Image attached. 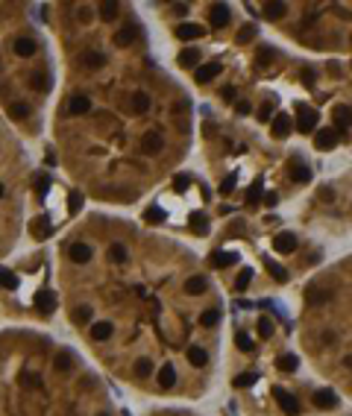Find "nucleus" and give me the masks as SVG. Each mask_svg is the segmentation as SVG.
Here are the masks:
<instances>
[{
    "label": "nucleus",
    "instance_id": "1",
    "mask_svg": "<svg viewBox=\"0 0 352 416\" xmlns=\"http://www.w3.org/2000/svg\"><path fill=\"white\" fill-rule=\"evenodd\" d=\"M6 387H0V416H112L106 405H88L91 381L79 375L70 349L44 352L38 343L24 357L0 352Z\"/></svg>",
    "mask_w": 352,
    "mask_h": 416
},
{
    "label": "nucleus",
    "instance_id": "2",
    "mask_svg": "<svg viewBox=\"0 0 352 416\" xmlns=\"http://www.w3.org/2000/svg\"><path fill=\"white\" fill-rule=\"evenodd\" d=\"M273 399L279 402V408H282L288 416H296V414H299V405H296V399L290 396L285 387H273Z\"/></svg>",
    "mask_w": 352,
    "mask_h": 416
},
{
    "label": "nucleus",
    "instance_id": "3",
    "mask_svg": "<svg viewBox=\"0 0 352 416\" xmlns=\"http://www.w3.org/2000/svg\"><path fill=\"white\" fill-rule=\"evenodd\" d=\"M314 126H317V109L299 106V112H296V132H311Z\"/></svg>",
    "mask_w": 352,
    "mask_h": 416
},
{
    "label": "nucleus",
    "instance_id": "4",
    "mask_svg": "<svg viewBox=\"0 0 352 416\" xmlns=\"http://www.w3.org/2000/svg\"><path fill=\"white\" fill-rule=\"evenodd\" d=\"M32 302H35V308H38L41 314H53V311H56V305H59V299H56V293H53V290H38Z\"/></svg>",
    "mask_w": 352,
    "mask_h": 416
},
{
    "label": "nucleus",
    "instance_id": "5",
    "mask_svg": "<svg viewBox=\"0 0 352 416\" xmlns=\"http://www.w3.org/2000/svg\"><path fill=\"white\" fill-rule=\"evenodd\" d=\"M273 249L282 252V255H290V252L296 249V238H293V232H279V235L273 238Z\"/></svg>",
    "mask_w": 352,
    "mask_h": 416
},
{
    "label": "nucleus",
    "instance_id": "6",
    "mask_svg": "<svg viewBox=\"0 0 352 416\" xmlns=\"http://www.w3.org/2000/svg\"><path fill=\"white\" fill-rule=\"evenodd\" d=\"M314 147H317V150H335V147H338V132H335V129H317Z\"/></svg>",
    "mask_w": 352,
    "mask_h": 416
},
{
    "label": "nucleus",
    "instance_id": "7",
    "mask_svg": "<svg viewBox=\"0 0 352 416\" xmlns=\"http://www.w3.org/2000/svg\"><path fill=\"white\" fill-rule=\"evenodd\" d=\"M209 24L217 27V30L229 24V6H226V3H214V6L209 9Z\"/></svg>",
    "mask_w": 352,
    "mask_h": 416
},
{
    "label": "nucleus",
    "instance_id": "8",
    "mask_svg": "<svg viewBox=\"0 0 352 416\" xmlns=\"http://www.w3.org/2000/svg\"><path fill=\"white\" fill-rule=\"evenodd\" d=\"M68 258H70L73 264H88V261H91V246H88V243H70V246H68Z\"/></svg>",
    "mask_w": 352,
    "mask_h": 416
},
{
    "label": "nucleus",
    "instance_id": "9",
    "mask_svg": "<svg viewBox=\"0 0 352 416\" xmlns=\"http://www.w3.org/2000/svg\"><path fill=\"white\" fill-rule=\"evenodd\" d=\"M182 290H185L188 296H203V293L209 290V282H206V276H191V279H185Z\"/></svg>",
    "mask_w": 352,
    "mask_h": 416
},
{
    "label": "nucleus",
    "instance_id": "10",
    "mask_svg": "<svg viewBox=\"0 0 352 416\" xmlns=\"http://www.w3.org/2000/svg\"><path fill=\"white\" fill-rule=\"evenodd\" d=\"M161 147H164V138H161L159 132H147V135H144V141H141V150H144L147 156H156Z\"/></svg>",
    "mask_w": 352,
    "mask_h": 416
},
{
    "label": "nucleus",
    "instance_id": "11",
    "mask_svg": "<svg viewBox=\"0 0 352 416\" xmlns=\"http://www.w3.org/2000/svg\"><path fill=\"white\" fill-rule=\"evenodd\" d=\"M203 35H206V27H200V24H179L176 27V38H182V41L203 38Z\"/></svg>",
    "mask_w": 352,
    "mask_h": 416
},
{
    "label": "nucleus",
    "instance_id": "12",
    "mask_svg": "<svg viewBox=\"0 0 352 416\" xmlns=\"http://www.w3.org/2000/svg\"><path fill=\"white\" fill-rule=\"evenodd\" d=\"M314 408H323V411L338 408V396H335L332 390H317V393H314Z\"/></svg>",
    "mask_w": 352,
    "mask_h": 416
},
{
    "label": "nucleus",
    "instance_id": "13",
    "mask_svg": "<svg viewBox=\"0 0 352 416\" xmlns=\"http://www.w3.org/2000/svg\"><path fill=\"white\" fill-rule=\"evenodd\" d=\"M290 126H293V120H290V115H276L273 118V135L276 138H285V135H290Z\"/></svg>",
    "mask_w": 352,
    "mask_h": 416
},
{
    "label": "nucleus",
    "instance_id": "14",
    "mask_svg": "<svg viewBox=\"0 0 352 416\" xmlns=\"http://www.w3.org/2000/svg\"><path fill=\"white\" fill-rule=\"evenodd\" d=\"M223 70V64L220 62H209V64H203L200 70H197V82H211L217 73Z\"/></svg>",
    "mask_w": 352,
    "mask_h": 416
},
{
    "label": "nucleus",
    "instance_id": "15",
    "mask_svg": "<svg viewBox=\"0 0 352 416\" xmlns=\"http://www.w3.org/2000/svg\"><path fill=\"white\" fill-rule=\"evenodd\" d=\"M335 126H352V106H335Z\"/></svg>",
    "mask_w": 352,
    "mask_h": 416
},
{
    "label": "nucleus",
    "instance_id": "16",
    "mask_svg": "<svg viewBox=\"0 0 352 416\" xmlns=\"http://www.w3.org/2000/svg\"><path fill=\"white\" fill-rule=\"evenodd\" d=\"M50 235H53V229L47 223V217H38V220L32 223V238H35V240H47Z\"/></svg>",
    "mask_w": 352,
    "mask_h": 416
},
{
    "label": "nucleus",
    "instance_id": "17",
    "mask_svg": "<svg viewBox=\"0 0 352 416\" xmlns=\"http://www.w3.org/2000/svg\"><path fill=\"white\" fill-rule=\"evenodd\" d=\"M88 109H91V103H88V97H82V94L70 97V103H68V112L70 115H85Z\"/></svg>",
    "mask_w": 352,
    "mask_h": 416
},
{
    "label": "nucleus",
    "instance_id": "18",
    "mask_svg": "<svg viewBox=\"0 0 352 416\" xmlns=\"http://www.w3.org/2000/svg\"><path fill=\"white\" fill-rule=\"evenodd\" d=\"M217 322H220V311H214V308H209V311L200 314V328H206V331H211Z\"/></svg>",
    "mask_w": 352,
    "mask_h": 416
},
{
    "label": "nucleus",
    "instance_id": "19",
    "mask_svg": "<svg viewBox=\"0 0 352 416\" xmlns=\"http://www.w3.org/2000/svg\"><path fill=\"white\" fill-rule=\"evenodd\" d=\"M15 53L18 56H35V38H27V35L18 38L15 41Z\"/></svg>",
    "mask_w": 352,
    "mask_h": 416
},
{
    "label": "nucleus",
    "instance_id": "20",
    "mask_svg": "<svg viewBox=\"0 0 352 416\" xmlns=\"http://www.w3.org/2000/svg\"><path fill=\"white\" fill-rule=\"evenodd\" d=\"M109 258H112V264H127L129 261V252L124 243H112L109 246Z\"/></svg>",
    "mask_w": 352,
    "mask_h": 416
},
{
    "label": "nucleus",
    "instance_id": "21",
    "mask_svg": "<svg viewBox=\"0 0 352 416\" xmlns=\"http://www.w3.org/2000/svg\"><path fill=\"white\" fill-rule=\"evenodd\" d=\"M82 62H85V67L97 70V67H103L106 56H103V53H97V50H85V53H82Z\"/></svg>",
    "mask_w": 352,
    "mask_h": 416
},
{
    "label": "nucleus",
    "instance_id": "22",
    "mask_svg": "<svg viewBox=\"0 0 352 416\" xmlns=\"http://www.w3.org/2000/svg\"><path fill=\"white\" fill-rule=\"evenodd\" d=\"M232 264H238L235 252H214L211 255V267H232Z\"/></svg>",
    "mask_w": 352,
    "mask_h": 416
},
{
    "label": "nucleus",
    "instance_id": "23",
    "mask_svg": "<svg viewBox=\"0 0 352 416\" xmlns=\"http://www.w3.org/2000/svg\"><path fill=\"white\" fill-rule=\"evenodd\" d=\"M194 62H200V47H185V50L179 53V64H182V67H191Z\"/></svg>",
    "mask_w": 352,
    "mask_h": 416
},
{
    "label": "nucleus",
    "instance_id": "24",
    "mask_svg": "<svg viewBox=\"0 0 352 416\" xmlns=\"http://www.w3.org/2000/svg\"><path fill=\"white\" fill-rule=\"evenodd\" d=\"M129 106H132L135 112H147V109H150V97L144 94V91H135V94L129 97Z\"/></svg>",
    "mask_w": 352,
    "mask_h": 416
},
{
    "label": "nucleus",
    "instance_id": "25",
    "mask_svg": "<svg viewBox=\"0 0 352 416\" xmlns=\"http://www.w3.org/2000/svg\"><path fill=\"white\" fill-rule=\"evenodd\" d=\"M276 366H279L282 372H293V369L299 366V357H296V355H279V360H276Z\"/></svg>",
    "mask_w": 352,
    "mask_h": 416
},
{
    "label": "nucleus",
    "instance_id": "26",
    "mask_svg": "<svg viewBox=\"0 0 352 416\" xmlns=\"http://www.w3.org/2000/svg\"><path fill=\"white\" fill-rule=\"evenodd\" d=\"M0 288H6V290L18 288V276L12 270H6V267H0Z\"/></svg>",
    "mask_w": 352,
    "mask_h": 416
},
{
    "label": "nucleus",
    "instance_id": "27",
    "mask_svg": "<svg viewBox=\"0 0 352 416\" xmlns=\"http://www.w3.org/2000/svg\"><path fill=\"white\" fill-rule=\"evenodd\" d=\"M285 12H288V3H267L264 6V18H273V21L282 18Z\"/></svg>",
    "mask_w": 352,
    "mask_h": 416
},
{
    "label": "nucleus",
    "instance_id": "28",
    "mask_svg": "<svg viewBox=\"0 0 352 416\" xmlns=\"http://www.w3.org/2000/svg\"><path fill=\"white\" fill-rule=\"evenodd\" d=\"M118 12H121L118 3H100V18H103V21H115Z\"/></svg>",
    "mask_w": 352,
    "mask_h": 416
},
{
    "label": "nucleus",
    "instance_id": "29",
    "mask_svg": "<svg viewBox=\"0 0 352 416\" xmlns=\"http://www.w3.org/2000/svg\"><path fill=\"white\" fill-rule=\"evenodd\" d=\"M9 115H12L15 120H24V118L30 115V106H27V103H12V106H9Z\"/></svg>",
    "mask_w": 352,
    "mask_h": 416
},
{
    "label": "nucleus",
    "instance_id": "30",
    "mask_svg": "<svg viewBox=\"0 0 352 416\" xmlns=\"http://www.w3.org/2000/svg\"><path fill=\"white\" fill-rule=\"evenodd\" d=\"M79 205H82V193H79V191H70V196H68V214L73 217V214L79 211Z\"/></svg>",
    "mask_w": 352,
    "mask_h": 416
},
{
    "label": "nucleus",
    "instance_id": "31",
    "mask_svg": "<svg viewBox=\"0 0 352 416\" xmlns=\"http://www.w3.org/2000/svg\"><path fill=\"white\" fill-rule=\"evenodd\" d=\"M191 229L197 235H206V232H209V220H206L203 214H191Z\"/></svg>",
    "mask_w": 352,
    "mask_h": 416
},
{
    "label": "nucleus",
    "instance_id": "32",
    "mask_svg": "<svg viewBox=\"0 0 352 416\" xmlns=\"http://www.w3.org/2000/svg\"><path fill=\"white\" fill-rule=\"evenodd\" d=\"M261 191H264V182L256 179V182L250 185V191H247V202H258V199H261Z\"/></svg>",
    "mask_w": 352,
    "mask_h": 416
},
{
    "label": "nucleus",
    "instance_id": "33",
    "mask_svg": "<svg viewBox=\"0 0 352 416\" xmlns=\"http://www.w3.org/2000/svg\"><path fill=\"white\" fill-rule=\"evenodd\" d=\"M132 35H135V32L129 30V27L118 30V35H115V44H118V47H127V44H132Z\"/></svg>",
    "mask_w": 352,
    "mask_h": 416
},
{
    "label": "nucleus",
    "instance_id": "34",
    "mask_svg": "<svg viewBox=\"0 0 352 416\" xmlns=\"http://www.w3.org/2000/svg\"><path fill=\"white\" fill-rule=\"evenodd\" d=\"M267 270L273 273V279H276V282H288V273H285V270H282L279 264H273L270 258H267Z\"/></svg>",
    "mask_w": 352,
    "mask_h": 416
},
{
    "label": "nucleus",
    "instance_id": "35",
    "mask_svg": "<svg viewBox=\"0 0 352 416\" xmlns=\"http://www.w3.org/2000/svg\"><path fill=\"white\" fill-rule=\"evenodd\" d=\"M250 282H253V270L247 267V270H244V273L238 276V282H235V288H238V290H247V288H250Z\"/></svg>",
    "mask_w": 352,
    "mask_h": 416
},
{
    "label": "nucleus",
    "instance_id": "36",
    "mask_svg": "<svg viewBox=\"0 0 352 416\" xmlns=\"http://www.w3.org/2000/svg\"><path fill=\"white\" fill-rule=\"evenodd\" d=\"M258 334H261L264 340H267V337L273 334V322L267 320V317H261V320H258Z\"/></svg>",
    "mask_w": 352,
    "mask_h": 416
},
{
    "label": "nucleus",
    "instance_id": "37",
    "mask_svg": "<svg viewBox=\"0 0 352 416\" xmlns=\"http://www.w3.org/2000/svg\"><path fill=\"white\" fill-rule=\"evenodd\" d=\"M232 191H235V173H229L223 182H220V193H223V196H229Z\"/></svg>",
    "mask_w": 352,
    "mask_h": 416
},
{
    "label": "nucleus",
    "instance_id": "38",
    "mask_svg": "<svg viewBox=\"0 0 352 416\" xmlns=\"http://www.w3.org/2000/svg\"><path fill=\"white\" fill-rule=\"evenodd\" d=\"M250 384H256V372H244V375L235 378V387H250Z\"/></svg>",
    "mask_w": 352,
    "mask_h": 416
},
{
    "label": "nucleus",
    "instance_id": "39",
    "mask_svg": "<svg viewBox=\"0 0 352 416\" xmlns=\"http://www.w3.org/2000/svg\"><path fill=\"white\" fill-rule=\"evenodd\" d=\"M270 115H273V103L267 100V103L258 109V120H261V123H267V120H270Z\"/></svg>",
    "mask_w": 352,
    "mask_h": 416
},
{
    "label": "nucleus",
    "instance_id": "40",
    "mask_svg": "<svg viewBox=\"0 0 352 416\" xmlns=\"http://www.w3.org/2000/svg\"><path fill=\"white\" fill-rule=\"evenodd\" d=\"M293 179H296V182H308V179H311V170H308V167H302V164H296Z\"/></svg>",
    "mask_w": 352,
    "mask_h": 416
},
{
    "label": "nucleus",
    "instance_id": "41",
    "mask_svg": "<svg viewBox=\"0 0 352 416\" xmlns=\"http://www.w3.org/2000/svg\"><path fill=\"white\" fill-rule=\"evenodd\" d=\"M238 349H241V352H250V349H253V340H250V334L238 331Z\"/></svg>",
    "mask_w": 352,
    "mask_h": 416
},
{
    "label": "nucleus",
    "instance_id": "42",
    "mask_svg": "<svg viewBox=\"0 0 352 416\" xmlns=\"http://www.w3.org/2000/svg\"><path fill=\"white\" fill-rule=\"evenodd\" d=\"M144 217H147L150 223H161V220H164V211H161V208H147Z\"/></svg>",
    "mask_w": 352,
    "mask_h": 416
},
{
    "label": "nucleus",
    "instance_id": "43",
    "mask_svg": "<svg viewBox=\"0 0 352 416\" xmlns=\"http://www.w3.org/2000/svg\"><path fill=\"white\" fill-rule=\"evenodd\" d=\"M253 35H256V27H244V30L238 32V41H244V44H247Z\"/></svg>",
    "mask_w": 352,
    "mask_h": 416
},
{
    "label": "nucleus",
    "instance_id": "44",
    "mask_svg": "<svg viewBox=\"0 0 352 416\" xmlns=\"http://www.w3.org/2000/svg\"><path fill=\"white\" fill-rule=\"evenodd\" d=\"M173 188H176V191L182 193V191H185V188H188V176H176V182H173Z\"/></svg>",
    "mask_w": 352,
    "mask_h": 416
},
{
    "label": "nucleus",
    "instance_id": "45",
    "mask_svg": "<svg viewBox=\"0 0 352 416\" xmlns=\"http://www.w3.org/2000/svg\"><path fill=\"white\" fill-rule=\"evenodd\" d=\"M302 82H305V85L314 82V70H311V67H302Z\"/></svg>",
    "mask_w": 352,
    "mask_h": 416
},
{
    "label": "nucleus",
    "instance_id": "46",
    "mask_svg": "<svg viewBox=\"0 0 352 416\" xmlns=\"http://www.w3.org/2000/svg\"><path fill=\"white\" fill-rule=\"evenodd\" d=\"M235 112H238V115H250V112H253V106L244 100V103H238V106H235Z\"/></svg>",
    "mask_w": 352,
    "mask_h": 416
},
{
    "label": "nucleus",
    "instance_id": "47",
    "mask_svg": "<svg viewBox=\"0 0 352 416\" xmlns=\"http://www.w3.org/2000/svg\"><path fill=\"white\" fill-rule=\"evenodd\" d=\"M35 179H38V191L47 193V188H50V179H47V176H35Z\"/></svg>",
    "mask_w": 352,
    "mask_h": 416
},
{
    "label": "nucleus",
    "instance_id": "48",
    "mask_svg": "<svg viewBox=\"0 0 352 416\" xmlns=\"http://www.w3.org/2000/svg\"><path fill=\"white\" fill-rule=\"evenodd\" d=\"M276 202H279V196H276L273 191H270V193H264V205H270V208H273Z\"/></svg>",
    "mask_w": 352,
    "mask_h": 416
},
{
    "label": "nucleus",
    "instance_id": "49",
    "mask_svg": "<svg viewBox=\"0 0 352 416\" xmlns=\"http://www.w3.org/2000/svg\"><path fill=\"white\" fill-rule=\"evenodd\" d=\"M267 59H270V50L261 47V50H258V64H267Z\"/></svg>",
    "mask_w": 352,
    "mask_h": 416
},
{
    "label": "nucleus",
    "instance_id": "50",
    "mask_svg": "<svg viewBox=\"0 0 352 416\" xmlns=\"http://www.w3.org/2000/svg\"><path fill=\"white\" fill-rule=\"evenodd\" d=\"M341 366H344L347 372H352V352H350V355H344V360H341Z\"/></svg>",
    "mask_w": 352,
    "mask_h": 416
},
{
    "label": "nucleus",
    "instance_id": "51",
    "mask_svg": "<svg viewBox=\"0 0 352 416\" xmlns=\"http://www.w3.org/2000/svg\"><path fill=\"white\" fill-rule=\"evenodd\" d=\"M223 100L226 103H232V100H235V88H223Z\"/></svg>",
    "mask_w": 352,
    "mask_h": 416
},
{
    "label": "nucleus",
    "instance_id": "52",
    "mask_svg": "<svg viewBox=\"0 0 352 416\" xmlns=\"http://www.w3.org/2000/svg\"><path fill=\"white\" fill-rule=\"evenodd\" d=\"M3 193H6V188H3V182H0V196H3Z\"/></svg>",
    "mask_w": 352,
    "mask_h": 416
}]
</instances>
